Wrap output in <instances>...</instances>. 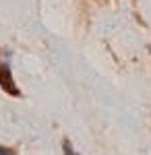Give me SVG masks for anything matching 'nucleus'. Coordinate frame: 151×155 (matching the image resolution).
<instances>
[{
  "label": "nucleus",
  "instance_id": "nucleus-1",
  "mask_svg": "<svg viewBox=\"0 0 151 155\" xmlns=\"http://www.w3.org/2000/svg\"><path fill=\"white\" fill-rule=\"evenodd\" d=\"M0 87H2L8 95H15V97L21 95V91H19V87H17L15 79H12L11 66H8V62H6V60H4V62H0Z\"/></svg>",
  "mask_w": 151,
  "mask_h": 155
},
{
  "label": "nucleus",
  "instance_id": "nucleus-2",
  "mask_svg": "<svg viewBox=\"0 0 151 155\" xmlns=\"http://www.w3.org/2000/svg\"><path fill=\"white\" fill-rule=\"evenodd\" d=\"M62 151H64V155H81V153L75 151V147L70 145V141H64V143H62Z\"/></svg>",
  "mask_w": 151,
  "mask_h": 155
},
{
  "label": "nucleus",
  "instance_id": "nucleus-3",
  "mask_svg": "<svg viewBox=\"0 0 151 155\" xmlns=\"http://www.w3.org/2000/svg\"><path fill=\"white\" fill-rule=\"evenodd\" d=\"M0 155H15L11 151V149H6V147H2V145H0Z\"/></svg>",
  "mask_w": 151,
  "mask_h": 155
},
{
  "label": "nucleus",
  "instance_id": "nucleus-4",
  "mask_svg": "<svg viewBox=\"0 0 151 155\" xmlns=\"http://www.w3.org/2000/svg\"><path fill=\"white\" fill-rule=\"evenodd\" d=\"M149 52H151V48H149Z\"/></svg>",
  "mask_w": 151,
  "mask_h": 155
}]
</instances>
